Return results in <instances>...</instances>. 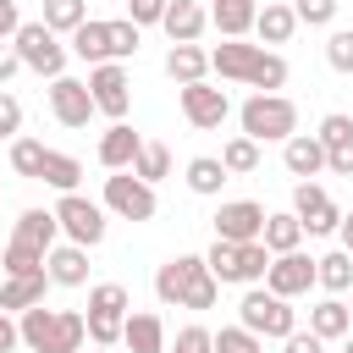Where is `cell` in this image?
Instances as JSON below:
<instances>
[{
	"mask_svg": "<svg viewBox=\"0 0 353 353\" xmlns=\"http://www.w3.org/2000/svg\"><path fill=\"white\" fill-rule=\"evenodd\" d=\"M336 232H342V248L353 254V215H342V221H336Z\"/></svg>",
	"mask_w": 353,
	"mask_h": 353,
	"instance_id": "cell-53",
	"label": "cell"
},
{
	"mask_svg": "<svg viewBox=\"0 0 353 353\" xmlns=\"http://www.w3.org/2000/svg\"><path fill=\"white\" fill-rule=\"evenodd\" d=\"M199 276H204V254H176V259H165V265L154 270V298L182 309V292H188Z\"/></svg>",
	"mask_w": 353,
	"mask_h": 353,
	"instance_id": "cell-15",
	"label": "cell"
},
{
	"mask_svg": "<svg viewBox=\"0 0 353 353\" xmlns=\"http://www.w3.org/2000/svg\"><path fill=\"white\" fill-rule=\"evenodd\" d=\"M94 353H110V347H94Z\"/></svg>",
	"mask_w": 353,
	"mask_h": 353,
	"instance_id": "cell-57",
	"label": "cell"
},
{
	"mask_svg": "<svg viewBox=\"0 0 353 353\" xmlns=\"http://www.w3.org/2000/svg\"><path fill=\"white\" fill-rule=\"evenodd\" d=\"M77 176H83V165H77L72 154H61V149H44V171H39V182H50L55 193H77Z\"/></svg>",
	"mask_w": 353,
	"mask_h": 353,
	"instance_id": "cell-31",
	"label": "cell"
},
{
	"mask_svg": "<svg viewBox=\"0 0 353 353\" xmlns=\"http://www.w3.org/2000/svg\"><path fill=\"white\" fill-rule=\"evenodd\" d=\"M309 331H314L320 342H336V336H347V331H353V320H347V303H342V298H320V303L309 309Z\"/></svg>",
	"mask_w": 353,
	"mask_h": 353,
	"instance_id": "cell-24",
	"label": "cell"
},
{
	"mask_svg": "<svg viewBox=\"0 0 353 353\" xmlns=\"http://www.w3.org/2000/svg\"><path fill=\"white\" fill-rule=\"evenodd\" d=\"M132 176L138 182H160V176H171V149L165 143H138V154H132Z\"/></svg>",
	"mask_w": 353,
	"mask_h": 353,
	"instance_id": "cell-32",
	"label": "cell"
},
{
	"mask_svg": "<svg viewBox=\"0 0 353 353\" xmlns=\"http://www.w3.org/2000/svg\"><path fill=\"white\" fill-rule=\"evenodd\" d=\"M259 232H265V204L232 199V204L215 210V237L221 243H259Z\"/></svg>",
	"mask_w": 353,
	"mask_h": 353,
	"instance_id": "cell-11",
	"label": "cell"
},
{
	"mask_svg": "<svg viewBox=\"0 0 353 353\" xmlns=\"http://www.w3.org/2000/svg\"><path fill=\"white\" fill-rule=\"evenodd\" d=\"M50 110H55L61 127H88V116H94V94H88V83H77V77H55V83H50Z\"/></svg>",
	"mask_w": 353,
	"mask_h": 353,
	"instance_id": "cell-14",
	"label": "cell"
},
{
	"mask_svg": "<svg viewBox=\"0 0 353 353\" xmlns=\"http://www.w3.org/2000/svg\"><path fill=\"white\" fill-rule=\"evenodd\" d=\"M17 132H22V105H17V94L0 88V138H17Z\"/></svg>",
	"mask_w": 353,
	"mask_h": 353,
	"instance_id": "cell-47",
	"label": "cell"
},
{
	"mask_svg": "<svg viewBox=\"0 0 353 353\" xmlns=\"http://www.w3.org/2000/svg\"><path fill=\"white\" fill-rule=\"evenodd\" d=\"M237 121H243V138H254V143H270V138L287 143L298 132V105L287 94H254V99H243Z\"/></svg>",
	"mask_w": 353,
	"mask_h": 353,
	"instance_id": "cell-3",
	"label": "cell"
},
{
	"mask_svg": "<svg viewBox=\"0 0 353 353\" xmlns=\"http://www.w3.org/2000/svg\"><path fill=\"white\" fill-rule=\"evenodd\" d=\"M44 287H50L44 270H33V276H6V287H0V309H33V303H44Z\"/></svg>",
	"mask_w": 353,
	"mask_h": 353,
	"instance_id": "cell-27",
	"label": "cell"
},
{
	"mask_svg": "<svg viewBox=\"0 0 353 353\" xmlns=\"http://www.w3.org/2000/svg\"><path fill=\"white\" fill-rule=\"evenodd\" d=\"M17 66H22V61H17V50H11V44H0V88H6V77H11Z\"/></svg>",
	"mask_w": 353,
	"mask_h": 353,
	"instance_id": "cell-52",
	"label": "cell"
},
{
	"mask_svg": "<svg viewBox=\"0 0 353 353\" xmlns=\"http://www.w3.org/2000/svg\"><path fill=\"white\" fill-rule=\"evenodd\" d=\"M121 342H127V353H165V325H160V314H149V309L127 314Z\"/></svg>",
	"mask_w": 353,
	"mask_h": 353,
	"instance_id": "cell-20",
	"label": "cell"
},
{
	"mask_svg": "<svg viewBox=\"0 0 353 353\" xmlns=\"http://www.w3.org/2000/svg\"><path fill=\"white\" fill-rule=\"evenodd\" d=\"M105 210H116L121 221H154V188L138 182L132 171L105 176Z\"/></svg>",
	"mask_w": 353,
	"mask_h": 353,
	"instance_id": "cell-8",
	"label": "cell"
},
{
	"mask_svg": "<svg viewBox=\"0 0 353 353\" xmlns=\"http://www.w3.org/2000/svg\"><path fill=\"white\" fill-rule=\"evenodd\" d=\"M88 94H94V110H105L110 121H121V116H127V105H132L127 66H121V61H99V66L88 72Z\"/></svg>",
	"mask_w": 353,
	"mask_h": 353,
	"instance_id": "cell-7",
	"label": "cell"
},
{
	"mask_svg": "<svg viewBox=\"0 0 353 353\" xmlns=\"http://www.w3.org/2000/svg\"><path fill=\"white\" fill-rule=\"evenodd\" d=\"M33 270H44V254L11 237V243H6V276H33Z\"/></svg>",
	"mask_w": 353,
	"mask_h": 353,
	"instance_id": "cell-38",
	"label": "cell"
},
{
	"mask_svg": "<svg viewBox=\"0 0 353 353\" xmlns=\"http://www.w3.org/2000/svg\"><path fill=\"white\" fill-rule=\"evenodd\" d=\"M270 270V248L265 243H237V281H265Z\"/></svg>",
	"mask_w": 353,
	"mask_h": 353,
	"instance_id": "cell-37",
	"label": "cell"
},
{
	"mask_svg": "<svg viewBox=\"0 0 353 353\" xmlns=\"http://www.w3.org/2000/svg\"><path fill=\"white\" fill-rule=\"evenodd\" d=\"M204 270H210L215 281H237V243H221V237H215V248L204 254Z\"/></svg>",
	"mask_w": 353,
	"mask_h": 353,
	"instance_id": "cell-39",
	"label": "cell"
},
{
	"mask_svg": "<svg viewBox=\"0 0 353 353\" xmlns=\"http://www.w3.org/2000/svg\"><path fill=\"white\" fill-rule=\"evenodd\" d=\"M44 276H50L55 287H83V281H88V248H77V243L50 248V254H44Z\"/></svg>",
	"mask_w": 353,
	"mask_h": 353,
	"instance_id": "cell-17",
	"label": "cell"
},
{
	"mask_svg": "<svg viewBox=\"0 0 353 353\" xmlns=\"http://www.w3.org/2000/svg\"><path fill=\"white\" fill-rule=\"evenodd\" d=\"M320 149H325V171H336V176H353V116H342V110H331L325 121H320Z\"/></svg>",
	"mask_w": 353,
	"mask_h": 353,
	"instance_id": "cell-13",
	"label": "cell"
},
{
	"mask_svg": "<svg viewBox=\"0 0 353 353\" xmlns=\"http://www.w3.org/2000/svg\"><path fill=\"white\" fill-rule=\"evenodd\" d=\"M138 143H143V138H138L127 121H110V132L99 138V165H105V171H132Z\"/></svg>",
	"mask_w": 353,
	"mask_h": 353,
	"instance_id": "cell-18",
	"label": "cell"
},
{
	"mask_svg": "<svg viewBox=\"0 0 353 353\" xmlns=\"http://www.w3.org/2000/svg\"><path fill=\"white\" fill-rule=\"evenodd\" d=\"M265 6H281V0H265Z\"/></svg>",
	"mask_w": 353,
	"mask_h": 353,
	"instance_id": "cell-56",
	"label": "cell"
},
{
	"mask_svg": "<svg viewBox=\"0 0 353 353\" xmlns=\"http://www.w3.org/2000/svg\"><path fill=\"white\" fill-rule=\"evenodd\" d=\"M55 221H61V232H66L77 248H94V243H105V204H88L83 193H61V204H55Z\"/></svg>",
	"mask_w": 353,
	"mask_h": 353,
	"instance_id": "cell-6",
	"label": "cell"
},
{
	"mask_svg": "<svg viewBox=\"0 0 353 353\" xmlns=\"http://www.w3.org/2000/svg\"><path fill=\"white\" fill-rule=\"evenodd\" d=\"M342 353H353V331H347V347H342Z\"/></svg>",
	"mask_w": 353,
	"mask_h": 353,
	"instance_id": "cell-54",
	"label": "cell"
},
{
	"mask_svg": "<svg viewBox=\"0 0 353 353\" xmlns=\"http://www.w3.org/2000/svg\"><path fill=\"white\" fill-rule=\"evenodd\" d=\"M347 320H353V303H347Z\"/></svg>",
	"mask_w": 353,
	"mask_h": 353,
	"instance_id": "cell-55",
	"label": "cell"
},
{
	"mask_svg": "<svg viewBox=\"0 0 353 353\" xmlns=\"http://www.w3.org/2000/svg\"><path fill=\"white\" fill-rule=\"evenodd\" d=\"M17 28H22V17H17V0H0V44H6Z\"/></svg>",
	"mask_w": 353,
	"mask_h": 353,
	"instance_id": "cell-49",
	"label": "cell"
},
{
	"mask_svg": "<svg viewBox=\"0 0 353 353\" xmlns=\"http://www.w3.org/2000/svg\"><path fill=\"white\" fill-rule=\"evenodd\" d=\"M314 287V259L303 254V248H292V254H276L270 259V270H265V292H276V298H303Z\"/></svg>",
	"mask_w": 353,
	"mask_h": 353,
	"instance_id": "cell-9",
	"label": "cell"
},
{
	"mask_svg": "<svg viewBox=\"0 0 353 353\" xmlns=\"http://www.w3.org/2000/svg\"><path fill=\"white\" fill-rule=\"evenodd\" d=\"M292 215H298V226H303L309 237L336 232V221H342V210L331 204V193L314 188V182H298V188H292Z\"/></svg>",
	"mask_w": 353,
	"mask_h": 353,
	"instance_id": "cell-10",
	"label": "cell"
},
{
	"mask_svg": "<svg viewBox=\"0 0 353 353\" xmlns=\"http://www.w3.org/2000/svg\"><path fill=\"white\" fill-rule=\"evenodd\" d=\"M210 72H221L226 83H248L259 94H276L287 83V61L265 44H243V39H226L221 50H210Z\"/></svg>",
	"mask_w": 353,
	"mask_h": 353,
	"instance_id": "cell-1",
	"label": "cell"
},
{
	"mask_svg": "<svg viewBox=\"0 0 353 353\" xmlns=\"http://www.w3.org/2000/svg\"><path fill=\"white\" fill-rule=\"evenodd\" d=\"M259 243L270 248V259H276V254H292V248L303 243V226H298V215H265V232H259Z\"/></svg>",
	"mask_w": 353,
	"mask_h": 353,
	"instance_id": "cell-28",
	"label": "cell"
},
{
	"mask_svg": "<svg viewBox=\"0 0 353 353\" xmlns=\"http://www.w3.org/2000/svg\"><path fill=\"white\" fill-rule=\"evenodd\" d=\"M11 171L39 182V171H44V143H39V138H11Z\"/></svg>",
	"mask_w": 353,
	"mask_h": 353,
	"instance_id": "cell-36",
	"label": "cell"
},
{
	"mask_svg": "<svg viewBox=\"0 0 353 353\" xmlns=\"http://www.w3.org/2000/svg\"><path fill=\"white\" fill-rule=\"evenodd\" d=\"M72 55H83L88 66H99V61H110V22H99V17H88L77 33H72Z\"/></svg>",
	"mask_w": 353,
	"mask_h": 353,
	"instance_id": "cell-26",
	"label": "cell"
},
{
	"mask_svg": "<svg viewBox=\"0 0 353 353\" xmlns=\"http://www.w3.org/2000/svg\"><path fill=\"white\" fill-rule=\"evenodd\" d=\"M182 116H188L199 132H210V127H221V121L232 116V99H226V88L188 83V88H182Z\"/></svg>",
	"mask_w": 353,
	"mask_h": 353,
	"instance_id": "cell-12",
	"label": "cell"
},
{
	"mask_svg": "<svg viewBox=\"0 0 353 353\" xmlns=\"http://www.w3.org/2000/svg\"><path fill=\"white\" fill-rule=\"evenodd\" d=\"M17 342H22V336H17V320H11L6 309H0V353H11Z\"/></svg>",
	"mask_w": 353,
	"mask_h": 353,
	"instance_id": "cell-51",
	"label": "cell"
},
{
	"mask_svg": "<svg viewBox=\"0 0 353 353\" xmlns=\"http://www.w3.org/2000/svg\"><path fill=\"white\" fill-rule=\"evenodd\" d=\"M204 72H210V50H199V44H171V55H165V77H171L176 88L204 83Z\"/></svg>",
	"mask_w": 353,
	"mask_h": 353,
	"instance_id": "cell-21",
	"label": "cell"
},
{
	"mask_svg": "<svg viewBox=\"0 0 353 353\" xmlns=\"http://www.w3.org/2000/svg\"><path fill=\"white\" fill-rule=\"evenodd\" d=\"M17 336H22V347H33V353H83L88 325H83L77 309H44V303H33V309H22Z\"/></svg>",
	"mask_w": 353,
	"mask_h": 353,
	"instance_id": "cell-2",
	"label": "cell"
},
{
	"mask_svg": "<svg viewBox=\"0 0 353 353\" xmlns=\"http://www.w3.org/2000/svg\"><path fill=\"white\" fill-rule=\"evenodd\" d=\"M210 353H265V342L254 331H243V325H221V336H215Z\"/></svg>",
	"mask_w": 353,
	"mask_h": 353,
	"instance_id": "cell-41",
	"label": "cell"
},
{
	"mask_svg": "<svg viewBox=\"0 0 353 353\" xmlns=\"http://www.w3.org/2000/svg\"><path fill=\"white\" fill-rule=\"evenodd\" d=\"M127 309H132V298H127L121 281H99V287L88 292V314H116V320H127Z\"/></svg>",
	"mask_w": 353,
	"mask_h": 353,
	"instance_id": "cell-35",
	"label": "cell"
},
{
	"mask_svg": "<svg viewBox=\"0 0 353 353\" xmlns=\"http://www.w3.org/2000/svg\"><path fill=\"white\" fill-rule=\"evenodd\" d=\"M55 39L61 33H77L83 22H88V0H44V17H39Z\"/></svg>",
	"mask_w": 353,
	"mask_h": 353,
	"instance_id": "cell-30",
	"label": "cell"
},
{
	"mask_svg": "<svg viewBox=\"0 0 353 353\" xmlns=\"http://www.w3.org/2000/svg\"><path fill=\"white\" fill-rule=\"evenodd\" d=\"M160 17H165V0H127V22L149 28V22H160Z\"/></svg>",
	"mask_w": 353,
	"mask_h": 353,
	"instance_id": "cell-48",
	"label": "cell"
},
{
	"mask_svg": "<svg viewBox=\"0 0 353 353\" xmlns=\"http://www.w3.org/2000/svg\"><path fill=\"white\" fill-rule=\"evenodd\" d=\"M215 292H221V281L204 270V276H199V281L182 292V309H215Z\"/></svg>",
	"mask_w": 353,
	"mask_h": 353,
	"instance_id": "cell-45",
	"label": "cell"
},
{
	"mask_svg": "<svg viewBox=\"0 0 353 353\" xmlns=\"http://www.w3.org/2000/svg\"><path fill=\"white\" fill-rule=\"evenodd\" d=\"M210 347H215V336H210L204 325H182V331H176V342H171L165 353H210Z\"/></svg>",
	"mask_w": 353,
	"mask_h": 353,
	"instance_id": "cell-46",
	"label": "cell"
},
{
	"mask_svg": "<svg viewBox=\"0 0 353 353\" xmlns=\"http://www.w3.org/2000/svg\"><path fill=\"white\" fill-rule=\"evenodd\" d=\"M314 281H320L325 292H347V287H353V254H347V248H331L325 259H314Z\"/></svg>",
	"mask_w": 353,
	"mask_h": 353,
	"instance_id": "cell-29",
	"label": "cell"
},
{
	"mask_svg": "<svg viewBox=\"0 0 353 353\" xmlns=\"http://www.w3.org/2000/svg\"><path fill=\"white\" fill-rule=\"evenodd\" d=\"M254 33H259V44H287L292 33H298V17H292V6L281 0V6H259V17H254Z\"/></svg>",
	"mask_w": 353,
	"mask_h": 353,
	"instance_id": "cell-25",
	"label": "cell"
},
{
	"mask_svg": "<svg viewBox=\"0 0 353 353\" xmlns=\"http://www.w3.org/2000/svg\"><path fill=\"white\" fill-rule=\"evenodd\" d=\"M336 6H342V0H292V17L309 22V28H325V22L336 17Z\"/></svg>",
	"mask_w": 353,
	"mask_h": 353,
	"instance_id": "cell-44",
	"label": "cell"
},
{
	"mask_svg": "<svg viewBox=\"0 0 353 353\" xmlns=\"http://www.w3.org/2000/svg\"><path fill=\"white\" fill-rule=\"evenodd\" d=\"M287 353H320V336L314 331H292L287 336Z\"/></svg>",
	"mask_w": 353,
	"mask_h": 353,
	"instance_id": "cell-50",
	"label": "cell"
},
{
	"mask_svg": "<svg viewBox=\"0 0 353 353\" xmlns=\"http://www.w3.org/2000/svg\"><path fill=\"white\" fill-rule=\"evenodd\" d=\"M259 17V0H215L210 6V22L221 28V39H243Z\"/></svg>",
	"mask_w": 353,
	"mask_h": 353,
	"instance_id": "cell-23",
	"label": "cell"
},
{
	"mask_svg": "<svg viewBox=\"0 0 353 353\" xmlns=\"http://www.w3.org/2000/svg\"><path fill=\"white\" fill-rule=\"evenodd\" d=\"M121 6H127V0H121Z\"/></svg>",
	"mask_w": 353,
	"mask_h": 353,
	"instance_id": "cell-58",
	"label": "cell"
},
{
	"mask_svg": "<svg viewBox=\"0 0 353 353\" xmlns=\"http://www.w3.org/2000/svg\"><path fill=\"white\" fill-rule=\"evenodd\" d=\"M325 61H331V72L353 77V28H336V33L325 39Z\"/></svg>",
	"mask_w": 353,
	"mask_h": 353,
	"instance_id": "cell-40",
	"label": "cell"
},
{
	"mask_svg": "<svg viewBox=\"0 0 353 353\" xmlns=\"http://www.w3.org/2000/svg\"><path fill=\"white\" fill-rule=\"evenodd\" d=\"M55 232H61V221H55V210H22V221H17V243H28V248H39V254H50L55 248Z\"/></svg>",
	"mask_w": 353,
	"mask_h": 353,
	"instance_id": "cell-22",
	"label": "cell"
},
{
	"mask_svg": "<svg viewBox=\"0 0 353 353\" xmlns=\"http://www.w3.org/2000/svg\"><path fill=\"white\" fill-rule=\"evenodd\" d=\"M237 325L243 331H254L259 342L265 336H292L298 331V314H292V303L287 298H276V292H265V287H254V292H243V303H237Z\"/></svg>",
	"mask_w": 353,
	"mask_h": 353,
	"instance_id": "cell-4",
	"label": "cell"
},
{
	"mask_svg": "<svg viewBox=\"0 0 353 353\" xmlns=\"http://www.w3.org/2000/svg\"><path fill=\"white\" fill-rule=\"evenodd\" d=\"M204 22H210V11H204L199 0H165V17H160V28L171 33V44H193V39L204 33Z\"/></svg>",
	"mask_w": 353,
	"mask_h": 353,
	"instance_id": "cell-16",
	"label": "cell"
},
{
	"mask_svg": "<svg viewBox=\"0 0 353 353\" xmlns=\"http://www.w3.org/2000/svg\"><path fill=\"white\" fill-rule=\"evenodd\" d=\"M138 39H143V28L138 22H110V61H127V55H138Z\"/></svg>",
	"mask_w": 353,
	"mask_h": 353,
	"instance_id": "cell-42",
	"label": "cell"
},
{
	"mask_svg": "<svg viewBox=\"0 0 353 353\" xmlns=\"http://www.w3.org/2000/svg\"><path fill=\"white\" fill-rule=\"evenodd\" d=\"M83 325H88V342H94V347H116L127 320H116V314H83Z\"/></svg>",
	"mask_w": 353,
	"mask_h": 353,
	"instance_id": "cell-43",
	"label": "cell"
},
{
	"mask_svg": "<svg viewBox=\"0 0 353 353\" xmlns=\"http://www.w3.org/2000/svg\"><path fill=\"white\" fill-rule=\"evenodd\" d=\"M221 182H226V165L215 160V154H199V160H188V188L193 193H221Z\"/></svg>",
	"mask_w": 353,
	"mask_h": 353,
	"instance_id": "cell-34",
	"label": "cell"
},
{
	"mask_svg": "<svg viewBox=\"0 0 353 353\" xmlns=\"http://www.w3.org/2000/svg\"><path fill=\"white\" fill-rule=\"evenodd\" d=\"M281 160H287V171L303 176V182L325 171V149H320V138H309V132H292V138L281 143Z\"/></svg>",
	"mask_w": 353,
	"mask_h": 353,
	"instance_id": "cell-19",
	"label": "cell"
},
{
	"mask_svg": "<svg viewBox=\"0 0 353 353\" xmlns=\"http://www.w3.org/2000/svg\"><path fill=\"white\" fill-rule=\"evenodd\" d=\"M221 165H226V176H248V171H259V143L237 132V138L221 149Z\"/></svg>",
	"mask_w": 353,
	"mask_h": 353,
	"instance_id": "cell-33",
	"label": "cell"
},
{
	"mask_svg": "<svg viewBox=\"0 0 353 353\" xmlns=\"http://www.w3.org/2000/svg\"><path fill=\"white\" fill-rule=\"evenodd\" d=\"M11 50H17V61L28 66V72H39V77H66V44L44 28V22H22L17 33H11Z\"/></svg>",
	"mask_w": 353,
	"mask_h": 353,
	"instance_id": "cell-5",
	"label": "cell"
}]
</instances>
